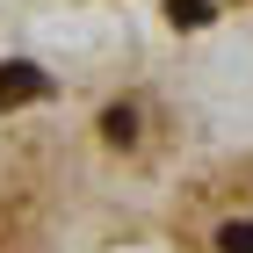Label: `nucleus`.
<instances>
[{
  "instance_id": "2",
  "label": "nucleus",
  "mask_w": 253,
  "mask_h": 253,
  "mask_svg": "<svg viewBox=\"0 0 253 253\" xmlns=\"http://www.w3.org/2000/svg\"><path fill=\"white\" fill-rule=\"evenodd\" d=\"M217 246H224V253H253V224H224Z\"/></svg>"
},
{
  "instance_id": "3",
  "label": "nucleus",
  "mask_w": 253,
  "mask_h": 253,
  "mask_svg": "<svg viewBox=\"0 0 253 253\" xmlns=\"http://www.w3.org/2000/svg\"><path fill=\"white\" fill-rule=\"evenodd\" d=\"M174 22H188V29H195V22H210V0H174Z\"/></svg>"
},
{
  "instance_id": "1",
  "label": "nucleus",
  "mask_w": 253,
  "mask_h": 253,
  "mask_svg": "<svg viewBox=\"0 0 253 253\" xmlns=\"http://www.w3.org/2000/svg\"><path fill=\"white\" fill-rule=\"evenodd\" d=\"M37 94H43L37 65H7V73H0V109H7V101H37Z\"/></svg>"
}]
</instances>
